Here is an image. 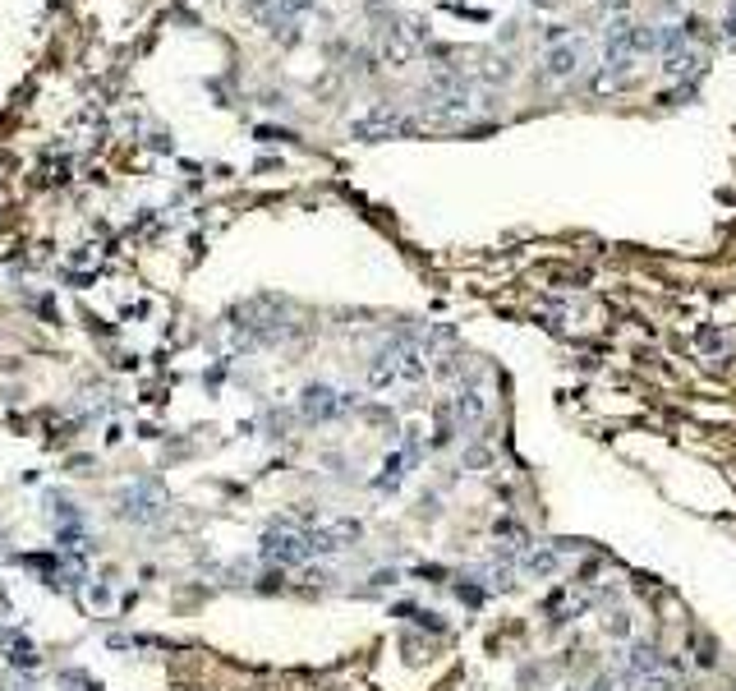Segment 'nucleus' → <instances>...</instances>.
I'll return each instance as SVG.
<instances>
[{
	"label": "nucleus",
	"instance_id": "1",
	"mask_svg": "<svg viewBox=\"0 0 736 691\" xmlns=\"http://www.w3.org/2000/svg\"><path fill=\"white\" fill-rule=\"evenodd\" d=\"M309 558H313L309 530L281 525V530H267L263 535V562H272V567H300V562H309Z\"/></svg>",
	"mask_w": 736,
	"mask_h": 691
},
{
	"label": "nucleus",
	"instance_id": "2",
	"mask_svg": "<svg viewBox=\"0 0 736 691\" xmlns=\"http://www.w3.org/2000/svg\"><path fill=\"white\" fill-rule=\"evenodd\" d=\"M410 130H414V120L392 111V107H377L364 120L350 124V134H355V139H392V134H410Z\"/></svg>",
	"mask_w": 736,
	"mask_h": 691
},
{
	"label": "nucleus",
	"instance_id": "3",
	"mask_svg": "<svg viewBox=\"0 0 736 691\" xmlns=\"http://www.w3.org/2000/svg\"><path fill=\"white\" fill-rule=\"evenodd\" d=\"M360 521H336V525H323V530H309V549L313 553H341L360 540Z\"/></svg>",
	"mask_w": 736,
	"mask_h": 691
},
{
	"label": "nucleus",
	"instance_id": "4",
	"mask_svg": "<svg viewBox=\"0 0 736 691\" xmlns=\"http://www.w3.org/2000/svg\"><path fill=\"white\" fill-rule=\"evenodd\" d=\"M162 512H166V502H162V493H157L152 484H139V489L124 493V516H130V521L152 525V521H162Z\"/></svg>",
	"mask_w": 736,
	"mask_h": 691
},
{
	"label": "nucleus",
	"instance_id": "5",
	"mask_svg": "<svg viewBox=\"0 0 736 691\" xmlns=\"http://www.w3.org/2000/svg\"><path fill=\"white\" fill-rule=\"evenodd\" d=\"M300 411H304V420H332V415L345 411V405H341V392H332L327 383H313L300 397Z\"/></svg>",
	"mask_w": 736,
	"mask_h": 691
},
{
	"label": "nucleus",
	"instance_id": "6",
	"mask_svg": "<svg viewBox=\"0 0 736 691\" xmlns=\"http://www.w3.org/2000/svg\"><path fill=\"white\" fill-rule=\"evenodd\" d=\"M580 65H585V47L580 42H557V47H548L543 74H548V79H571Z\"/></svg>",
	"mask_w": 736,
	"mask_h": 691
},
{
	"label": "nucleus",
	"instance_id": "7",
	"mask_svg": "<svg viewBox=\"0 0 736 691\" xmlns=\"http://www.w3.org/2000/svg\"><path fill=\"white\" fill-rule=\"evenodd\" d=\"M699 65H704V55H699V51H690V47H681V51H667V55H663V70H667L672 79H695V74H699Z\"/></svg>",
	"mask_w": 736,
	"mask_h": 691
},
{
	"label": "nucleus",
	"instance_id": "8",
	"mask_svg": "<svg viewBox=\"0 0 736 691\" xmlns=\"http://www.w3.org/2000/svg\"><path fill=\"white\" fill-rule=\"evenodd\" d=\"M0 645H5V659L14 669H38V650H33V641L28 636H19V632H0Z\"/></svg>",
	"mask_w": 736,
	"mask_h": 691
},
{
	"label": "nucleus",
	"instance_id": "9",
	"mask_svg": "<svg viewBox=\"0 0 736 691\" xmlns=\"http://www.w3.org/2000/svg\"><path fill=\"white\" fill-rule=\"evenodd\" d=\"M368 383H373V388H392V383H396V341L377 351V360H373V369H368Z\"/></svg>",
	"mask_w": 736,
	"mask_h": 691
},
{
	"label": "nucleus",
	"instance_id": "10",
	"mask_svg": "<svg viewBox=\"0 0 736 691\" xmlns=\"http://www.w3.org/2000/svg\"><path fill=\"white\" fill-rule=\"evenodd\" d=\"M630 65H635V55L630 51H607V65H603V88H617L626 74H630Z\"/></svg>",
	"mask_w": 736,
	"mask_h": 691
},
{
	"label": "nucleus",
	"instance_id": "11",
	"mask_svg": "<svg viewBox=\"0 0 736 691\" xmlns=\"http://www.w3.org/2000/svg\"><path fill=\"white\" fill-rule=\"evenodd\" d=\"M630 28H635L630 19H613V23H607V38H603L607 51H630Z\"/></svg>",
	"mask_w": 736,
	"mask_h": 691
},
{
	"label": "nucleus",
	"instance_id": "12",
	"mask_svg": "<svg viewBox=\"0 0 736 691\" xmlns=\"http://www.w3.org/2000/svg\"><path fill=\"white\" fill-rule=\"evenodd\" d=\"M654 38H658V51L667 55V51H681V47H686V28L667 23V28H654Z\"/></svg>",
	"mask_w": 736,
	"mask_h": 691
},
{
	"label": "nucleus",
	"instance_id": "13",
	"mask_svg": "<svg viewBox=\"0 0 736 691\" xmlns=\"http://www.w3.org/2000/svg\"><path fill=\"white\" fill-rule=\"evenodd\" d=\"M658 47V38H654V28H645V23H635L630 28V55H639V51H654Z\"/></svg>",
	"mask_w": 736,
	"mask_h": 691
},
{
	"label": "nucleus",
	"instance_id": "14",
	"mask_svg": "<svg viewBox=\"0 0 736 691\" xmlns=\"http://www.w3.org/2000/svg\"><path fill=\"white\" fill-rule=\"evenodd\" d=\"M723 28H727V38H736V0H727V19H723Z\"/></svg>",
	"mask_w": 736,
	"mask_h": 691
},
{
	"label": "nucleus",
	"instance_id": "15",
	"mask_svg": "<svg viewBox=\"0 0 736 691\" xmlns=\"http://www.w3.org/2000/svg\"><path fill=\"white\" fill-rule=\"evenodd\" d=\"M607 5H613V10H622V5H626V0H607Z\"/></svg>",
	"mask_w": 736,
	"mask_h": 691
}]
</instances>
